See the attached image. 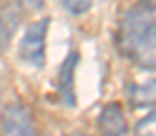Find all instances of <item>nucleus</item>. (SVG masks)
Segmentation results:
<instances>
[{
	"instance_id": "5",
	"label": "nucleus",
	"mask_w": 156,
	"mask_h": 136,
	"mask_svg": "<svg viewBox=\"0 0 156 136\" xmlns=\"http://www.w3.org/2000/svg\"><path fill=\"white\" fill-rule=\"evenodd\" d=\"M98 129L102 136H127V120L120 103H107L98 116Z\"/></svg>"
},
{
	"instance_id": "12",
	"label": "nucleus",
	"mask_w": 156,
	"mask_h": 136,
	"mask_svg": "<svg viewBox=\"0 0 156 136\" xmlns=\"http://www.w3.org/2000/svg\"><path fill=\"white\" fill-rule=\"evenodd\" d=\"M73 136H87V134H82V133H76V134H73Z\"/></svg>"
},
{
	"instance_id": "2",
	"label": "nucleus",
	"mask_w": 156,
	"mask_h": 136,
	"mask_svg": "<svg viewBox=\"0 0 156 136\" xmlns=\"http://www.w3.org/2000/svg\"><path fill=\"white\" fill-rule=\"evenodd\" d=\"M49 18H42L38 22L27 26V29L22 35V40L18 45V56L33 65V67H44L45 64V35H47Z\"/></svg>"
},
{
	"instance_id": "13",
	"label": "nucleus",
	"mask_w": 156,
	"mask_h": 136,
	"mask_svg": "<svg viewBox=\"0 0 156 136\" xmlns=\"http://www.w3.org/2000/svg\"><path fill=\"white\" fill-rule=\"evenodd\" d=\"M0 114H2V98H0Z\"/></svg>"
},
{
	"instance_id": "9",
	"label": "nucleus",
	"mask_w": 156,
	"mask_h": 136,
	"mask_svg": "<svg viewBox=\"0 0 156 136\" xmlns=\"http://www.w3.org/2000/svg\"><path fill=\"white\" fill-rule=\"evenodd\" d=\"M60 2L71 15H83L93 4V0H60Z\"/></svg>"
},
{
	"instance_id": "8",
	"label": "nucleus",
	"mask_w": 156,
	"mask_h": 136,
	"mask_svg": "<svg viewBox=\"0 0 156 136\" xmlns=\"http://www.w3.org/2000/svg\"><path fill=\"white\" fill-rule=\"evenodd\" d=\"M134 136H156V111L138 122Z\"/></svg>"
},
{
	"instance_id": "11",
	"label": "nucleus",
	"mask_w": 156,
	"mask_h": 136,
	"mask_svg": "<svg viewBox=\"0 0 156 136\" xmlns=\"http://www.w3.org/2000/svg\"><path fill=\"white\" fill-rule=\"evenodd\" d=\"M140 4L151 11H156V0H140Z\"/></svg>"
},
{
	"instance_id": "4",
	"label": "nucleus",
	"mask_w": 156,
	"mask_h": 136,
	"mask_svg": "<svg viewBox=\"0 0 156 136\" xmlns=\"http://www.w3.org/2000/svg\"><path fill=\"white\" fill-rule=\"evenodd\" d=\"M4 136H33V118L24 103L15 102L7 105L4 120Z\"/></svg>"
},
{
	"instance_id": "6",
	"label": "nucleus",
	"mask_w": 156,
	"mask_h": 136,
	"mask_svg": "<svg viewBox=\"0 0 156 136\" xmlns=\"http://www.w3.org/2000/svg\"><path fill=\"white\" fill-rule=\"evenodd\" d=\"M131 102L134 107H149L156 103V78L147 80L142 85L131 87Z\"/></svg>"
},
{
	"instance_id": "3",
	"label": "nucleus",
	"mask_w": 156,
	"mask_h": 136,
	"mask_svg": "<svg viewBox=\"0 0 156 136\" xmlns=\"http://www.w3.org/2000/svg\"><path fill=\"white\" fill-rule=\"evenodd\" d=\"M80 54L76 51H71L66 60L60 65L58 71V78H56V87L62 103H66L67 107H75L76 103V94H75V71H76Z\"/></svg>"
},
{
	"instance_id": "7",
	"label": "nucleus",
	"mask_w": 156,
	"mask_h": 136,
	"mask_svg": "<svg viewBox=\"0 0 156 136\" xmlns=\"http://www.w3.org/2000/svg\"><path fill=\"white\" fill-rule=\"evenodd\" d=\"M15 24H16V20H15L13 13L0 7V53H2V51L7 47V44H9V38H11V35H13Z\"/></svg>"
},
{
	"instance_id": "10",
	"label": "nucleus",
	"mask_w": 156,
	"mask_h": 136,
	"mask_svg": "<svg viewBox=\"0 0 156 136\" xmlns=\"http://www.w3.org/2000/svg\"><path fill=\"white\" fill-rule=\"evenodd\" d=\"M24 2H26V5L31 7V9H42L44 4H45V0H24Z\"/></svg>"
},
{
	"instance_id": "1",
	"label": "nucleus",
	"mask_w": 156,
	"mask_h": 136,
	"mask_svg": "<svg viewBox=\"0 0 156 136\" xmlns=\"http://www.w3.org/2000/svg\"><path fill=\"white\" fill-rule=\"evenodd\" d=\"M120 53L142 69L156 67V18L154 11L136 4L122 20L118 33Z\"/></svg>"
}]
</instances>
